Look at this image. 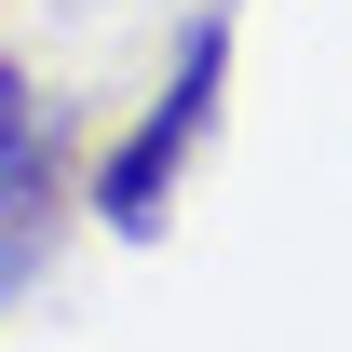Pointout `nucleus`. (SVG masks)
<instances>
[{"instance_id":"1","label":"nucleus","mask_w":352,"mask_h":352,"mask_svg":"<svg viewBox=\"0 0 352 352\" xmlns=\"http://www.w3.org/2000/svg\"><path fill=\"white\" fill-rule=\"evenodd\" d=\"M217 82H230V14H204L190 41H176V82H163V109L95 163V217L122 230V244H149L163 230V204H176V176H190V149L217 135Z\"/></svg>"},{"instance_id":"2","label":"nucleus","mask_w":352,"mask_h":352,"mask_svg":"<svg viewBox=\"0 0 352 352\" xmlns=\"http://www.w3.org/2000/svg\"><path fill=\"white\" fill-rule=\"evenodd\" d=\"M54 204H68V122H14L0 135V298L54 258Z\"/></svg>"},{"instance_id":"3","label":"nucleus","mask_w":352,"mask_h":352,"mask_svg":"<svg viewBox=\"0 0 352 352\" xmlns=\"http://www.w3.org/2000/svg\"><path fill=\"white\" fill-rule=\"evenodd\" d=\"M14 122H41V95H28V68H0V135Z\"/></svg>"}]
</instances>
